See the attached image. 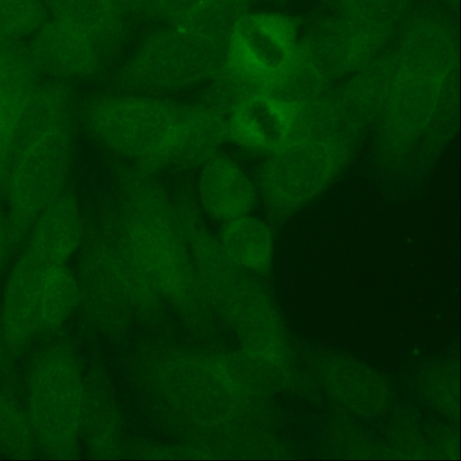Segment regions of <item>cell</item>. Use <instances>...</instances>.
Returning <instances> with one entry per match:
<instances>
[{
    "mask_svg": "<svg viewBox=\"0 0 461 461\" xmlns=\"http://www.w3.org/2000/svg\"><path fill=\"white\" fill-rule=\"evenodd\" d=\"M86 121L101 145L149 170L195 167L209 141L203 104L149 95L110 96L94 103Z\"/></svg>",
    "mask_w": 461,
    "mask_h": 461,
    "instance_id": "obj_1",
    "label": "cell"
},
{
    "mask_svg": "<svg viewBox=\"0 0 461 461\" xmlns=\"http://www.w3.org/2000/svg\"><path fill=\"white\" fill-rule=\"evenodd\" d=\"M104 238L141 277L161 286L184 285L193 274L185 218L165 193L138 173H125Z\"/></svg>",
    "mask_w": 461,
    "mask_h": 461,
    "instance_id": "obj_2",
    "label": "cell"
},
{
    "mask_svg": "<svg viewBox=\"0 0 461 461\" xmlns=\"http://www.w3.org/2000/svg\"><path fill=\"white\" fill-rule=\"evenodd\" d=\"M85 387L71 348L57 341L32 359L26 379L25 414L37 447L55 458L77 453Z\"/></svg>",
    "mask_w": 461,
    "mask_h": 461,
    "instance_id": "obj_3",
    "label": "cell"
},
{
    "mask_svg": "<svg viewBox=\"0 0 461 461\" xmlns=\"http://www.w3.org/2000/svg\"><path fill=\"white\" fill-rule=\"evenodd\" d=\"M225 49L175 26L150 37L126 65L120 84L139 94L180 90L211 79Z\"/></svg>",
    "mask_w": 461,
    "mask_h": 461,
    "instance_id": "obj_4",
    "label": "cell"
},
{
    "mask_svg": "<svg viewBox=\"0 0 461 461\" xmlns=\"http://www.w3.org/2000/svg\"><path fill=\"white\" fill-rule=\"evenodd\" d=\"M65 125L36 133L18 147L9 184L12 221L20 235L61 194L70 141Z\"/></svg>",
    "mask_w": 461,
    "mask_h": 461,
    "instance_id": "obj_5",
    "label": "cell"
},
{
    "mask_svg": "<svg viewBox=\"0 0 461 461\" xmlns=\"http://www.w3.org/2000/svg\"><path fill=\"white\" fill-rule=\"evenodd\" d=\"M50 263L26 249L7 277L0 310L5 341L14 358L21 356L37 336L40 289Z\"/></svg>",
    "mask_w": 461,
    "mask_h": 461,
    "instance_id": "obj_6",
    "label": "cell"
},
{
    "mask_svg": "<svg viewBox=\"0 0 461 461\" xmlns=\"http://www.w3.org/2000/svg\"><path fill=\"white\" fill-rule=\"evenodd\" d=\"M295 110L292 103L276 95L250 96L229 113L228 139L250 150L273 152L288 140Z\"/></svg>",
    "mask_w": 461,
    "mask_h": 461,
    "instance_id": "obj_7",
    "label": "cell"
},
{
    "mask_svg": "<svg viewBox=\"0 0 461 461\" xmlns=\"http://www.w3.org/2000/svg\"><path fill=\"white\" fill-rule=\"evenodd\" d=\"M201 167L198 194L204 212L223 222L249 214L255 203L256 189L242 168L218 154Z\"/></svg>",
    "mask_w": 461,
    "mask_h": 461,
    "instance_id": "obj_8",
    "label": "cell"
},
{
    "mask_svg": "<svg viewBox=\"0 0 461 461\" xmlns=\"http://www.w3.org/2000/svg\"><path fill=\"white\" fill-rule=\"evenodd\" d=\"M27 249L51 263L65 264L83 237L80 211L75 199L60 194L38 217Z\"/></svg>",
    "mask_w": 461,
    "mask_h": 461,
    "instance_id": "obj_9",
    "label": "cell"
},
{
    "mask_svg": "<svg viewBox=\"0 0 461 461\" xmlns=\"http://www.w3.org/2000/svg\"><path fill=\"white\" fill-rule=\"evenodd\" d=\"M77 277L65 264L50 263L44 271L37 310V336L59 330L80 303Z\"/></svg>",
    "mask_w": 461,
    "mask_h": 461,
    "instance_id": "obj_10",
    "label": "cell"
},
{
    "mask_svg": "<svg viewBox=\"0 0 461 461\" xmlns=\"http://www.w3.org/2000/svg\"><path fill=\"white\" fill-rule=\"evenodd\" d=\"M218 240L228 258L240 268L260 270L270 260L271 232L263 221L249 214L224 222Z\"/></svg>",
    "mask_w": 461,
    "mask_h": 461,
    "instance_id": "obj_11",
    "label": "cell"
},
{
    "mask_svg": "<svg viewBox=\"0 0 461 461\" xmlns=\"http://www.w3.org/2000/svg\"><path fill=\"white\" fill-rule=\"evenodd\" d=\"M122 16L112 0H61V22L86 33L101 53L119 42Z\"/></svg>",
    "mask_w": 461,
    "mask_h": 461,
    "instance_id": "obj_12",
    "label": "cell"
},
{
    "mask_svg": "<svg viewBox=\"0 0 461 461\" xmlns=\"http://www.w3.org/2000/svg\"><path fill=\"white\" fill-rule=\"evenodd\" d=\"M247 0H202L175 26L226 50L238 22L247 14Z\"/></svg>",
    "mask_w": 461,
    "mask_h": 461,
    "instance_id": "obj_13",
    "label": "cell"
},
{
    "mask_svg": "<svg viewBox=\"0 0 461 461\" xmlns=\"http://www.w3.org/2000/svg\"><path fill=\"white\" fill-rule=\"evenodd\" d=\"M36 447L25 411L0 391V456L29 457Z\"/></svg>",
    "mask_w": 461,
    "mask_h": 461,
    "instance_id": "obj_14",
    "label": "cell"
},
{
    "mask_svg": "<svg viewBox=\"0 0 461 461\" xmlns=\"http://www.w3.org/2000/svg\"><path fill=\"white\" fill-rule=\"evenodd\" d=\"M202 0H152L150 8L161 18L177 22Z\"/></svg>",
    "mask_w": 461,
    "mask_h": 461,
    "instance_id": "obj_15",
    "label": "cell"
},
{
    "mask_svg": "<svg viewBox=\"0 0 461 461\" xmlns=\"http://www.w3.org/2000/svg\"><path fill=\"white\" fill-rule=\"evenodd\" d=\"M18 236L13 221H10L0 214V273L8 262L14 240Z\"/></svg>",
    "mask_w": 461,
    "mask_h": 461,
    "instance_id": "obj_16",
    "label": "cell"
},
{
    "mask_svg": "<svg viewBox=\"0 0 461 461\" xmlns=\"http://www.w3.org/2000/svg\"><path fill=\"white\" fill-rule=\"evenodd\" d=\"M14 357L10 354L4 337L1 310H0V378L4 380L10 379L13 375Z\"/></svg>",
    "mask_w": 461,
    "mask_h": 461,
    "instance_id": "obj_17",
    "label": "cell"
},
{
    "mask_svg": "<svg viewBox=\"0 0 461 461\" xmlns=\"http://www.w3.org/2000/svg\"><path fill=\"white\" fill-rule=\"evenodd\" d=\"M121 14L139 13L150 7L152 0H112Z\"/></svg>",
    "mask_w": 461,
    "mask_h": 461,
    "instance_id": "obj_18",
    "label": "cell"
}]
</instances>
